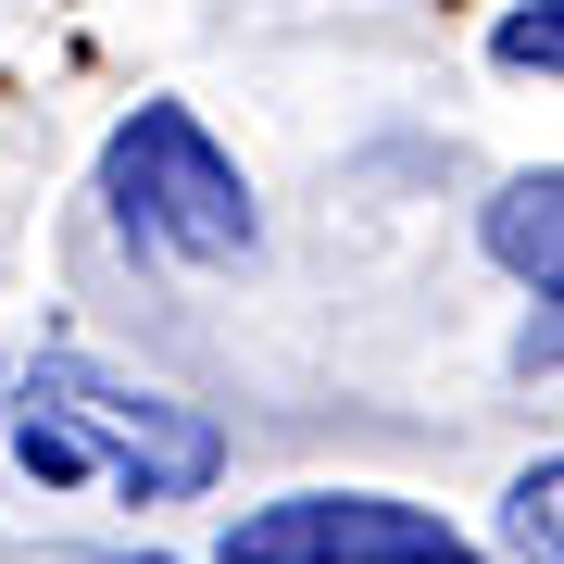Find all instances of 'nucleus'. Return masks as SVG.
I'll return each mask as SVG.
<instances>
[{
	"instance_id": "obj_1",
	"label": "nucleus",
	"mask_w": 564,
	"mask_h": 564,
	"mask_svg": "<svg viewBox=\"0 0 564 564\" xmlns=\"http://www.w3.org/2000/svg\"><path fill=\"white\" fill-rule=\"evenodd\" d=\"M13 464L39 489H76V477H113L126 502H202L226 477V426L176 389H139L88 351H39L13 377Z\"/></svg>"
},
{
	"instance_id": "obj_5",
	"label": "nucleus",
	"mask_w": 564,
	"mask_h": 564,
	"mask_svg": "<svg viewBox=\"0 0 564 564\" xmlns=\"http://www.w3.org/2000/svg\"><path fill=\"white\" fill-rule=\"evenodd\" d=\"M552 502H564V464L540 452V464L502 489V552H514V564H564V514H552Z\"/></svg>"
},
{
	"instance_id": "obj_2",
	"label": "nucleus",
	"mask_w": 564,
	"mask_h": 564,
	"mask_svg": "<svg viewBox=\"0 0 564 564\" xmlns=\"http://www.w3.org/2000/svg\"><path fill=\"white\" fill-rule=\"evenodd\" d=\"M101 202L126 226V251H151V263H251L263 251L251 176L214 151V126L188 101H139L101 139Z\"/></svg>"
},
{
	"instance_id": "obj_6",
	"label": "nucleus",
	"mask_w": 564,
	"mask_h": 564,
	"mask_svg": "<svg viewBox=\"0 0 564 564\" xmlns=\"http://www.w3.org/2000/svg\"><path fill=\"white\" fill-rule=\"evenodd\" d=\"M489 51H502L514 76H552V63H564V0H527V13H502V39H489Z\"/></svg>"
},
{
	"instance_id": "obj_7",
	"label": "nucleus",
	"mask_w": 564,
	"mask_h": 564,
	"mask_svg": "<svg viewBox=\"0 0 564 564\" xmlns=\"http://www.w3.org/2000/svg\"><path fill=\"white\" fill-rule=\"evenodd\" d=\"M151 564H163V552H151Z\"/></svg>"
},
{
	"instance_id": "obj_4",
	"label": "nucleus",
	"mask_w": 564,
	"mask_h": 564,
	"mask_svg": "<svg viewBox=\"0 0 564 564\" xmlns=\"http://www.w3.org/2000/svg\"><path fill=\"white\" fill-rule=\"evenodd\" d=\"M489 263H502L514 289H564V176H514L502 202H489Z\"/></svg>"
},
{
	"instance_id": "obj_3",
	"label": "nucleus",
	"mask_w": 564,
	"mask_h": 564,
	"mask_svg": "<svg viewBox=\"0 0 564 564\" xmlns=\"http://www.w3.org/2000/svg\"><path fill=\"white\" fill-rule=\"evenodd\" d=\"M226 564H477V552L389 489H289V502L226 527Z\"/></svg>"
}]
</instances>
